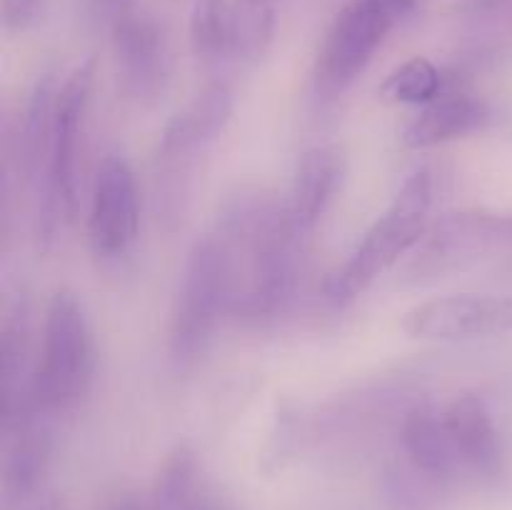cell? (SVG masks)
Segmentation results:
<instances>
[{"instance_id":"6da1fadb","label":"cell","mask_w":512,"mask_h":510,"mask_svg":"<svg viewBox=\"0 0 512 510\" xmlns=\"http://www.w3.org/2000/svg\"><path fill=\"white\" fill-rule=\"evenodd\" d=\"M230 280V313L263 320L293 298L295 228L290 210L265 195H243L215 230Z\"/></svg>"},{"instance_id":"7a4b0ae2","label":"cell","mask_w":512,"mask_h":510,"mask_svg":"<svg viewBox=\"0 0 512 510\" xmlns=\"http://www.w3.org/2000/svg\"><path fill=\"white\" fill-rule=\"evenodd\" d=\"M433 205V180L428 170H415L393 198L390 208L365 233L348 263L330 278L328 298L335 305L358 300L380 275L388 273L410 248L423 240Z\"/></svg>"},{"instance_id":"3957f363","label":"cell","mask_w":512,"mask_h":510,"mask_svg":"<svg viewBox=\"0 0 512 510\" xmlns=\"http://www.w3.org/2000/svg\"><path fill=\"white\" fill-rule=\"evenodd\" d=\"M93 380V335L70 290H58L45 308L43 353L30 375V398L43 413L68 410L88 393Z\"/></svg>"},{"instance_id":"277c9868","label":"cell","mask_w":512,"mask_h":510,"mask_svg":"<svg viewBox=\"0 0 512 510\" xmlns=\"http://www.w3.org/2000/svg\"><path fill=\"white\" fill-rule=\"evenodd\" d=\"M225 313H230L228 268L218 238L210 233L195 240L185 260L170 318V358L178 365L195 363L205 353Z\"/></svg>"},{"instance_id":"5b68a950","label":"cell","mask_w":512,"mask_h":510,"mask_svg":"<svg viewBox=\"0 0 512 510\" xmlns=\"http://www.w3.org/2000/svg\"><path fill=\"white\" fill-rule=\"evenodd\" d=\"M93 83L95 58H85L83 63L70 70V75L55 93L53 140H50L45 198L38 220V238L45 245L53 240L55 225L60 218L73 220L78 213V155Z\"/></svg>"},{"instance_id":"8992f818","label":"cell","mask_w":512,"mask_h":510,"mask_svg":"<svg viewBox=\"0 0 512 510\" xmlns=\"http://www.w3.org/2000/svg\"><path fill=\"white\" fill-rule=\"evenodd\" d=\"M393 28V13L373 0H350L325 33L315 63V90L320 98L343 95L368 68L375 50Z\"/></svg>"},{"instance_id":"52a82bcc","label":"cell","mask_w":512,"mask_h":510,"mask_svg":"<svg viewBox=\"0 0 512 510\" xmlns=\"http://www.w3.org/2000/svg\"><path fill=\"white\" fill-rule=\"evenodd\" d=\"M403 330L415 340L493 338L512 330V298L500 295H443L405 313Z\"/></svg>"},{"instance_id":"ba28073f","label":"cell","mask_w":512,"mask_h":510,"mask_svg":"<svg viewBox=\"0 0 512 510\" xmlns=\"http://www.w3.org/2000/svg\"><path fill=\"white\" fill-rule=\"evenodd\" d=\"M113 55L120 90L135 103H153L165 93L170 50L163 28L148 15L128 10L113 23Z\"/></svg>"},{"instance_id":"9c48e42d","label":"cell","mask_w":512,"mask_h":510,"mask_svg":"<svg viewBox=\"0 0 512 510\" xmlns=\"http://www.w3.org/2000/svg\"><path fill=\"white\" fill-rule=\"evenodd\" d=\"M140 203L128 160L110 155L100 163L88 215V240L95 255L113 258L138 238Z\"/></svg>"},{"instance_id":"30bf717a","label":"cell","mask_w":512,"mask_h":510,"mask_svg":"<svg viewBox=\"0 0 512 510\" xmlns=\"http://www.w3.org/2000/svg\"><path fill=\"white\" fill-rule=\"evenodd\" d=\"M512 243V215L458 210L433 225L423 245V268L443 270Z\"/></svg>"},{"instance_id":"8fae6325","label":"cell","mask_w":512,"mask_h":510,"mask_svg":"<svg viewBox=\"0 0 512 510\" xmlns=\"http://www.w3.org/2000/svg\"><path fill=\"white\" fill-rule=\"evenodd\" d=\"M28 410L10 423H3L5 448L0 470V510H20L43 483L48 468L50 438L38 415Z\"/></svg>"},{"instance_id":"7c38bea8","label":"cell","mask_w":512,"mask_h":510,"mask_svg":"<svg viewBox=\"0 0 512 510\" xmlns=\"http://www.w3.org/2000/svg\"><path fill=\"white\" fill-rule=\"evenodd\" d=\"M230 115H233V93L228 85H208L165 125L158 158L173 165V170L185 168L200 150L208 148L223 133L225 125L230 123Z\"/></svg>"},{"instance_id":"4fadbf2b","label":"cell","mask_w":512,"mask_h":510,"mask_svg":"<svg viewBox=\"0 0 512 510\" xmlns=\"http://www.w3.org/2000/svg\"><path fill=\"white\" fill-rule=\"evenodd\" d=\"M443 415L460 463L478 478H498L503 473V443L483 400L470 393L460 395Z\"/></svg>"},{"instance_id":"5bb4252c","label":"cell","mask_w":512,"mask_h":510,"mask_svg":"<svg viewBox=\"0 0 512 510\" xmlns=\"http://www.w3.org/2000/svg\"><path fill=\"white\" fill-rule=\"evenodd\" d=\"M490 108L480 98L468 93L438 95L433 103L423 105L403 133V143L413 150L435 148L450 140L478 133L488 125Z\"/></svg>"},{"instance_id":"9a60e30c","label":"cell","mask_w":512,"mask_h":510,"mask_svg":"<svg viewBox=\"0 0 512 510\" xmlns=\"http://www.w3.org/2000/svg\"><path fill=\"white\" fill-rule=\"evenodd\" d=\"M343 178V155L338 148L318 145L300 155L290 188V218L300 233H308L323 218Z\"/></svg>"},{"instance_id":"2e32d148","label":"cell","mask_w":512,"mask_h":510,"mask_svg":"<svg viewBox=\"0 0 512 510\" xmlns=\"http://www.w3.org/2000/svg\"><path fill=\"white\" fill-rule=\"evenodd\" d=\"M403 443L410 460L435 480H450L463 465L453 438H450L445 415L428 405L413 408L405 415Z\"/></svg>"},{"instance_id":"e0dca14e","label":"cell","mask_w":512,"mask_h":510,"mask_svg":"<svg viewBox=\"0 0 512 510\" xmlns=\"http://www.w3.org/2000/svg\"><path fill=\"white\" fill-rule=\"evenodd\" d=\"M53 78L45 75L33 88L23 118V130L18 138V163L28 180L38 178L40 170H48L50 140H53V108H55Z\"/></svg>"},{"instance_id":"ac0fdd59","label":"cell","mask_w":512,"mask_h":510,"mask_svg":"<svg viewBox=\"0 0 512 510\" xmlns=\"http://www.w3.org/2000/svg\"><path fill=\"white\" fill-rule=\"evenodd\" d=\"M275 35L273 0H230V53L258 63Z\"/></svg>"},{"instance_id":"d6986e66","label":"cell","mask_w":512,"mask_h":510,"mask_svg":"<svg viewBox=\"0 0 512 510\" xmlns=\"http://www.w3.org/2000/svg\"><path fill=\"white\" fill-rule=\"evenodd\" d=\"M198 480V460L188 445H175L165 455L153 483L155 510H185L195 493Z\"/></svg>"},{"instance_id":"ffe728a7","label":"cell","mask_w":512,"mask_h":510,"mask_svg":"<svg viewBox=\"0 0 512 510\" xmlns=\"http://www.w3.org/2000/svg\"><path fill=\"white\" fill-rule=\"evenodd\" d=\"M380 95L393 103L428 105L438 95H443V75L433 65V60L415 55L388 75Z\"/></svg>"},{"instance_id":"44dd1931","label":"cell","mask_w":512,"mask_h":510,"mask_svg":"<svg viewBox=\"0 0 512 510\" xmlns=\"http://www.w3.org/2000/svg\"><path fill=\"white\" fill-rule=\"evenodd\" d=\"M190 48L213 60L230 50V0H193L188 20Z\"/></svg>"},{"instance_id":"7402d4cb","label":"cell","mask_w":512,"mask_h":510,"mask_svg":"<svg viewBox=\"0 0 512 510\" xmlns=\"http://www.w3.org/2000/svg\"><path fill=\"white\" fill-rule=\"evenodd\" d=\"M43 0H3V23L8 30H25L35 18Z\"/></svg>"},{"instance_id":"603a6c76","label":"cell","mask_w":512,"mask_h":510,"mask_svg":"<svg viewBox=\"0 0 512 510\" xmlns=\"http://www.w3.org/2000/svg\"><path fill=\"white\" fill-rule=\"evenodd\" d=\"M373 3L383 5V8L390 10V13H403V10L413 8L415 0H373Z\"/></svg>"},{"instance_id":"cb8c5ba5","label":"cell","mask_w":512,"mask_h":510,"mask_svg":"<svg viewBox=\"0 0 512 510\" xmlns=\"http://www.w3.org/2000/svg\"><path fill=\"white\" fill-rule=\"evenodd\" d=\"M30 510H60V503L55 498H45V500H40L38 505H33Z\"/></svg>"},{"instance_id":"d4e9b609","label":"cell","mask_w":512,"mask_h":510,"mask_svg":"<svg viewBox=\"0 0 512 510\" xmlns=\"http://www.w3.org/2000/svg\"><path fill=\"white\" fill-rule=\"evenodd\" d=\"M110 510H140V508L135 503H118L115 508H110Z\"/></svg>"},{"instance_id":"484cf974","label":"cell","mask_w":512,"mask_h":510,"mask_svg":"<svg viewBox=\"0 0 512 510\" xmlns=\"http://www.w3.org/2000/svg\"><path fill=\"white\" fill-rule=\"evenodd\" d=\"M185 510H218V508H208V505H203V508H185Z\"/></svg>"}]
</instances>
